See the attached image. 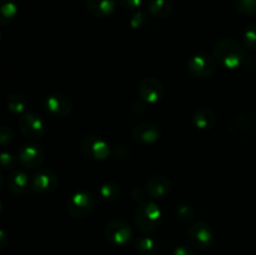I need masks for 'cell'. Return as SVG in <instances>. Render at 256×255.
<instances>
[{
  "label": "cell",
  "mask_w": 256,
  "mask_h": 255,
  "mask_svg": "<svg viewBox=\"0 0 256 255\" xmlns=\"http://www.w3.org/2000/svg\"><path fill=\"white\" fill-rule=\"evenodd\" d=\"M214 58L226 69H236L246 59L244 48L234 39H222L215 44Z\"/></svg>",
  "instance_id": "6da1fadb"
},
{
  "label": "cell",
  "mask_w": 256,
  "mask_h": 255,
  "mask_svg": "<svg viewBox=\"0 0 256 255\" xmlns=\"http://www.w3.org/2000/svg\"><path fill=\"white\" fill-rule=\"evenodd\" d=\"M135 225L142 232H152L158 230L162 222V210L156 202L145 200L140 202L135 212Z\"/></svg>",
  "instance_id": "7a4b0ae2"
},
{
  "label": "cell",
  "mask_w": 256,
  "mask_h": 255,
  "mask_svg": "<svg viewBox=\"0 0 256 255\" xmlns=\"http://www.w3.org/2000/svg\"><path fill=\"white\" fill-rule=\"evenodd\" d=\"M95 204L96 202L92 192L86 190H80L72 194L68 202V212L72 218L82 219V218L88 216L94 210Z\"/></svg>",
  "instance_id": "3957f363"
},
{
  "label": "cell",
  "mask_w": 256,
  "mask_h": 255,
  "mask_svg": "<svg viewBox=\"0 0 256 255\" xmlns=\"http://www.w3.org/2000/svg\"><path fill=\"white\" fill-rule=\"evenodd\" d=\"M19 128L22 134L26 139L32 140V142L42 139L45 134V130H46L44 120L36 112H24L22 115L19 120Z\"/></svg>",
  "instance_id": "277c9868"
},
{
  "label": "cell",
  "mask_w": 256,
  "mask_h": 255,
  "mask_svg": "<svg viewBox=\"0 0 256 255\" xmlns=\"http://www.w3.org/2000/svg\"><path fill=\"white\" fill-rule=\"evenodd\" d=\"M80 149L88 158L94 160H105L112 154L110 145L96 135H86L82 138L80 140Z\"/></svg>",
  "instance_id": "5b68a950"
},
{
  "label": "cell",
  "mask_w": 256,
  "mask_h": 255,
  "mask_svg": "<svg viewBox=\"0 0 256 255\" xmlns=\"http://www.w3.org/2000/svg\"><path fill=\"white\" fill-rule=\"evenodd\" d=\"M188 239L195 249L205 250L212 246L214 242V232L212 226L204 222H194L188 230Z\"/></svg>",
  "instance_id": "8992f818"
},
{
  "label": "cell",
  "mask_w": 256,
  "mask_h": 255,
  "mask_svg": "<svg viewBox=\"0 0 256 255\" xmlns=\"http://www.w3.org/2000/svg\"><path fill=\"white\" fill-rule=\"evenodd\" d=\"M105 236L112 244L122 246L130 242L132 238V230L124 220L112 219L105 226Z\"/></svg>",
  "instance_id": "52a82bcc"
},
{
  "label": "cell",
  "mask_w": 256,
  "mask_h": 255,
  "mask_svg": "<svg viewBox=\"0 0 256 255\" xmlns=\"http://www.w3.org/2000/svg\"><path fill=\"white\" fill-rule=\"evenodd\" d=\"M188 69H189L190 74L195 78H209L212 76L216 69V64H215L214 59L210 58L208 54L204 52H198V54L192 55L188 62Z\"/></svg>",
  "instance_id": "ba28073f"
},
{
  "label": "cell",
  "mask_w": 256,
  "mask_h": 255,
  "mask_svg": "<svg viewBox=\"0 0 256 255\" xmlns=\"http://www.w3.org/2000/svg\"><path fill=\"white\" fill-rule=\"evenodd\" d=\"M139 96L146 104H158L164 96V86L155 78H145L139 85Z\"/></svg>",
  "instance_id": "9c48e42d"
},
{
  "label": "cell",
  "mask_w": 256,
  "mask_h": 255,
  "mask_svg": "<svg viewBox=\"0 0 256 255\" xmlns=\"http://www.w3.org/2000/svg\"><path fill=\"white\" fill-rule=\"evenodd\" d=\"M59 178L52 170L42 169L32 178V189L38 194H49L56 190Z\"/></svg>",
  "instance_id": "30bf717a"
},
{
  "label": "cell",
  "mask_w": 256,
  "mask_h": 255,
  "mask_svg": "<svg viewBox=\"0 0 256 255\" xmlns=\"http://www.w3.org/2000/svg\"><path fill=\"white\" fill-rule=\"evenodd\" d=\"M45 108L48 112L56 118H64L72 112V102L68 95L62 92H52L45 98Z\"/></svg>",
  "instance_id": "8fae6325"
},
{
  "label": "cell",
  "mask_w": 256,
  "mask_h": 255,
  "mask_svg": "<svg viewBox=\"0 0 256 255\" xmlns=\"http://www.w3.org/2000/svg\"><path fill=\"white\" fill-rule=\"evenodd\" d=\"M162 135L160 128L154 122H140L132 129V138L136 142L149 145L158 142Z\"/></svg>",
  "instance_id": "7c38bea8"
},
{
  "label": "cell",
  "mask_w": 256,
  "mask_h": 255,
  "mask_svg": "<svg viewBox=\"0 0 256 255\" xmlns=\"http://www.w3.org/2000/svg\"><path fill=\"white\" fill-rule=\"evenodd\" d=\"M18 159H19L20 165L26 169H35L39 168L42 164L44 160V152L36 145L28 144L24 145L22 149L19 150L18 154Z\"/></svg>",
  "instance_id": "4fadbf2b"
},
{
  "label": "cell",
  "mask_w": 256,
  "mask_h": 255,
  "mask_svg": "<svg viewBox=\"0 0 256 255\" xmlns=\"http://www.w3.org/2000/svg\"><path fill=\"white\" fill-rule=\"evenodd\" d=\"M6 186L14 195H22L32 188V179L22 169H14L6 178Z\"/></svg>",
  "instance_id": "5bb4252c"
},
{
  "label": "cell",
  "mask_w": 256,
  "mask_h": 255,
  "mask_svg": "<svg viewBox=\"0 0 256 255\" xmlns=\"http://www.w3.org/2000/svg\"><path fill=\"white\" fill-rule=\"evenodd\" d=\"M145 190L148 192V196H150L152 199H164L172 190V182L164 175H156L146 182Z\"/></svg>",
  "instance_id": "9a60e30c"
},
{
  "label": "cell",
  "mask_w": 256,
  "mask_h": 255,
  "mask_svg": "<svg viewBox=\"0 0 256 255\" xmlns=\"http://www.w3.org/2000/svg\"><path fill=\"white\" fill-rule=\"evenodd\" d=\"M85 6L90 14L98 18H106L114 12L116 0H85Z\"/></svg>",
  "instance_id": "2e32d148"
},
{
  "label": "cell",
  "mask_w": 256,
  "mask_h": 255,
  "mask_svg": "<svg viewBox=\"0 0 256 255\" xmlns=\"http://www.w3.org/2000/svg\"><path fill=\"white\" fill-rule=\"evenodd\" d=\"M192 122L200 130L212 129L216 124V115L210 109H199L192 115Z\"/></svg>",
  "instance_id": "e0dca14e"
},
{
  "label": "cell",
  "mask_w": 256,
  "mask_h": 255,
  "mask_svg": "<svg viewBox=\"0 0 256 255\" xmlns=\"http://www.w3.org/2000/svg\"><path fill=\"white\" fill-rule=\"evenodd\" d=\"M135 248L140 255H156L159 252V244L152 236H142L138 239Z\"/></svg>",
  "instance_id": "ac0fdd59"
},
{
  "label": "cell",
  "mask_w": 256,
  "mask_h": 255,
  "mask_svg": "<svg viewBox=\"0 0 256 255\" xmlns=\"http://www.w3.org/2000/svg\"><path fill=\"white\" fill-rule=\"evenodd\" d=\"M148 10L150 14L155 15V16L165 18L172 12V5L170 0H150L148 4Z\"/></svg>",
  "instance_id": "d6986e66"
},
{
  "label": "cell",
  "mask_w": 256,
  "mask_h": 255,
  "mask_svg": "<svg viewBox=\"0 0 256 255\" xmlns=\"http://www.w3.org/2000/svg\"><path fill=\"white\" fill-rule=\"evenodd\" d=\"M0 12H2V24L8 25L18 14V5L14 0H0Z\"/></svg>",
  "instance_id": "ffe728a7"
},
{
  "label": "cell",
  "mask_w": 256,
  "mask_h": 255,
  "mask_svg": "<svg viewBox=\"0 0 256 255\" xmlns=\"http://www.w3.org/2000/svg\"><path fill=\"white\" fill-rule=\"evenodd\" d=\"M250 125H252V122L246 115H238L229 122V132L234 135H242L249 129Z\"/></svg>",
  "instance_id": "44dd1931"
},
{
  "label": "cell",
  "mask_w": 256,
  "mask_h": 255,
  "mask_svg": "<svg viewBox=\"0 0 256 255\" xmlns=\"http://www.w3.org/2000/svg\"><path fill=\"white\" fill-rule=\"evenodd\" d=\"M99 194L104 202H114L120 195V186L112 182H104L100 186Z\"/></svg>",
  "instance_id": "7402d4cb"
},
{
  "label": "cell",
  "mask_w": 256,
  "mask_h": 255,
  "mask_svg": "<svg viewBox=\"0 0 256 255\" xmlns=\"http://www.w3.org/2000/svg\"><path fill=\"white\" fill-rule=\"evenodd\" d=\"M6 106L12 114H22L26 109V100L19 94H10L6 99Z\"/></svg>",
  "instance_id": "603a6c76"
},
{
  "label": "cell",
  "mask_w": 256,
  "mask_h": 255,
  "mask_svg": "<svg viewBox=\"0 0 256 255\" xmlns=\"http://www.w3.org/2000/svg\"><path fill=\"white\" fill-rule=\"evenodd\" d=\"M176 215L182 222H190L195 218V210L190 204L182 202L176 208Z\"/></svg>",
  "instance_id": "cb8c5ba5"
},
{
  "label": "cell",
  "mask_w": 256,
  "mask_h": 255,
  "mask_svg": "<svg viewBox=\"0 0 256 255\" xmlns=\"http://www.w3.org/2000/svg\"><path fill=\"white\" fill-rule=\"evenodd\" d=\"M234 5L239 12L252 15L256 12V0H234Z\"/></svg>",
  "instance_id": "d4e9b609"
},
{
  "label": "cell",
  "mask_w": 256,
  "mask_h": 255,
  "mask_svg": "<svg viewBox=\"0 0 256 255\" xmlns=\"http://www.w3.org/2000/svg\"><path fill=\"white\" fill-rule=\"evenodd\" d=\"M242 42L250 50H256V25H250L246 28L242 35Z\"/></svg>",
  "instance_id": "484cf974"
},
{
  "label": "cell",
  "mask_w": 256,
  "mask_h": 255,
  "mask_svg": "<svg viewBox=\"0 0 256 255\" xmlns=\"http://www.w3.org/2000/svg\"><path fill=\"white\" fill-rule=\"evenodd\" d=\"M148 22V15L144 12H136L130 19V25L132 29H140Z\"/></svg>",
  "instance_id": "4316f807"
},
{
  "label": "cell",
  "mask_w": 256,
  "mask_h": 255,
  "mask_svg": "<svg viewBox=\"0 0 256 255\" xmlns=\"http://www.w3.org/2000/svg\"><path fill=\"white\" fill-rule=\"evenodd\" d=\"M0 162H2V170H9L14 168L15 162H16V158H15L12 152H2V156H0Z\"/></svg>",
  "instance_id": "83f0119b"
},
{
  "label": "cell",
  "mask_w": 256,
  "mask_h": 255,
  "mask_svg": "<svg viewBox=\"0 0 256 255\" xmlns=\"http://www.w3.org/2000/svg\"><path fill=\"white\" fill-rule=\"evenodd\" d=\"M112 154L114 155V158H116V159L124 160L129 156L130 152L126 148V145H116V146H114V149H112Z\"/></svg>",
  "instance_id": "f1b7e54d"
},
{
  "label": "cell",
  "mask_w": 256,
  "mask_h": 255,
  "mask_svg": "<svg viewBox=\"0 0 256 255\" xmlns=\"http://www.w3.org/2000/svg\"><path fill=\"white\" fill-rule=\"evenodd\" d=\"M132 199H134L135 202H138L140 204V202H145V200H146L148 192H146V190L144 189V188L135 186L134 189L132 190Z\"/></svg>",
  "instance_id": "f546056e"
},
{
  "label": "cell",
  "mask_w": 256,
  "mask_h": 255,
  "mask_svg": "<svg viewBox=\"0 0 256 255\" xmlns=\"http://www.w3.org/2000/svg\"><path fill=\"white\" fill-rule=\"evenodd\" d=\"M12 140V132L8 126H2L0 132V142L2 145H6Z\"/></svg>",
  "instance_id": "4dcf8cb0"
},
{
  "label": "cell",
  "mask_w": 256,
  "mask_h": 255,
  "mask_svg": "<svg viewBox=\"0 0 256 255\" xmlns=\"http://www.w3.org/2000/svg\"><path fill=\"white\" fill-rule=\"evenodd\" d=\"M119 2L125 8V9L135 10L138 9V8L142 6V0H119Z\"/></svg>",
  "instance_id": "1f68e13d"
},
{
  "label": "cell",
  "mask_w": 256,
  "mask_h": 255,
  "mask_svg": "<svg viewBox=\"0 0 256 255\" xmlns=\"http://www.w3.org/2000/svg\"><path fill=\"white\" fill-rule=\"evenodd\" d=\"M172 255H195V252L190 248L185 246V245H179V246L172 250Z\"/></svg>",
  "instance_id": "d6a6232c"
},
{
  "label": "cell",
  "mask_w": 256,
  "mask_h": 255,
  "mask_svg": "<svg viewBox=\"0 0 256 255\" xmlns=\"http://www.w3.org/2000/svg\"><path fill=\"white\" fill-rule=\"evenodd\" d=\"M145 110H146V102H142V99L136 100V102L132 104V112H136V114H142Z\"/></svg>",
  "instance_id": "836d02e7"
}]
</instances>
